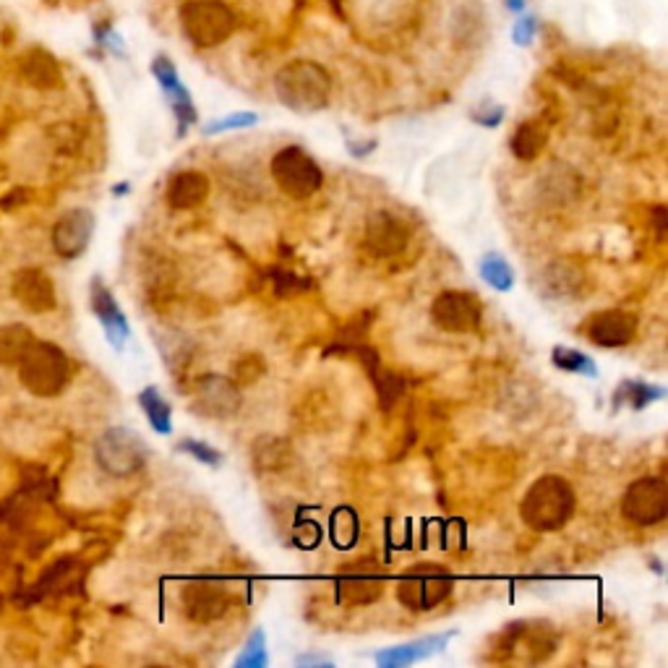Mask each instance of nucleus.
Here are the masks:
<instances>
[{"label": "nucleus", "mask_w": 668, "mask_h": 668, "mask_svg": "<svg viewBox=\"0 0 668 668\" xmlns=\"http://www.w3.org/2000/svg\"><path fill=\"white\" fill-rule=\"evenodd\" d=\"M577 496L567 478L541 476L525 491L520 502V517L535 533H556L572 520Z\"/></svg>", "instance_id": "f257e3e1"}, {"label": "nucleus", "mask_w": 668, "mask_h": 668, "mask_svg": "<svg viewBox=\"0 0 668 668\" xmlns=\"http://www.w3.org/2000/svg\"><path fill=\"white\" fill-rule=\"evenodd\" d=\"M275 94L293 113H319L332 97V76L316 61H290L275 74Z\"/></svg>", "instance_id": "f03ea898"}, {"label": "nucleus", "mask_w": 668, "mask_h": 668, "mask_svg": "<svg viewBox=\"0 0 668 668\" xmlns=\"http://www.w3.org/2000/svg\"><path fill=\"white\" fill-rule=\"evenodd\" d=\"M16 366L22 385L37 398H55L66 389L71 379V363L66 353L53 342L31 340Z\"/></svg>", "instance_id": "7ed1b4c3"}, {"label": "nucleus", "mask_w": 668, "mask_h": 668, "mask_svg": "<svg viewBox=\"0 0 668 668\" xmlns=\"http://www.w3.org/2000/svg\"><path fill=\"white\" fill-rule=\"evenodd\" d=\"M238 22L223 0H188L180 5V29L197 48H217L228 42Z\"/></svg>", "instance_id": "20e7f679"}, {"label": "nucleus", "mask_w": 668, "mask_h": 668, "mask_svg": "<svg viewBox=\"0 0 668 668\" xmlns=\"http://www.w3.org/2000/svg\"><path fill=\"white\" fill-rule=\"evenodd\" d=\"M452 585H455V577L444 567L433 562H420L400 575L398 598L411 612H431L450 598Z\"/></svg>", "instance_id": "39448f33"}, {"label": "nucleus", "mask_w": 668, "mask_h": 668, "mask_svg": "<svg viewBox=\"0 0 668 668\" xmlns=\"http://www.w3.org/2000/svg\"><path fill=\"white\" fill-rule=\"evenodd\" d=\"M269 173L285 197L303 201L311 199L324 184V173L306 149L301 147H282L269 162Z\"/></svg>", "instance_id": "423d86ee"}, {"label": "nucleus", "mask_w": 668, "mask_h": 668, "mask_svg": "<svg viewBox=\"0 0 668 668\" xmlns=\"http://www.w3.org/2000/svg\"><path fill=\"white\" fill-rule=\"evenodd\" d=\"M97 465L113 478H128L147 465V441L134 428H108L94 444Z\"/></svg>", "instance_id": "0eeeda50"}, {"label": "nucleus", "mask_w": 668, "mask_h": 668, "mask_svg": "<svg viewBox=\"0 0 668 668\" xmlns=\"http://www.w3.org/2000/svg\"><path fill=\"white\" fill-rule=\"evenodd\" d=\"M499 660L541 664L556 651V632L546 621H515L499 634Z\"/></svg>", "instance_id": "6e6552de"}, {"label": "nucleus", "mask_w": 668, "mask_h": 668, "mask_svg": "<svg viewBox=\"0 0 668 668\" xmlns=\"http://www.w3.org/2000/svg\"><path fill=\"white\" fill-rule=\"evenodd\" d=\"M621 517L638 528L664 522L668 517V486L660 476H642L621 496Z\"/></svg>", "instance_id": "1a4fd4ad"}, {"label": "nucleus", "mask_w": 668, "mask_h": 668, "mask_svg": "<svg viewBox=\"0 0 668 668\" xmlns=\"http://www.w3.org/2000/svg\"><path fill=\"white\" fill-rule=\"evenodd\" d=\"M431 319L444 332L472 335L483 322V303L468 290H444L433 298Z\"/></svg>", "instance_id": "9d476101"}, {"label": "nucleus", "mask_w": 668, "mask_h": 668, "mask_svg": "<svg viewBox=\"0 0 668 668\" xmlns=\"http://www.w3.org/2000/svg\"><path fill=\"white\" fill-rule=\"evenodd\" d=\"M191 411L201 418H232L241 411V389H238L236 379L219 374L201 376L191 387Z\"/></svg>", "instance_id": "9b49d317"}, {"label": "nucleus", "mask_w": 668, "mask_h": 668, "mask_svg": "<svg viewBox=\"0 0 668 668\" xmlns=\"http://www.w3.org/2000/svg\"><path fill=\"white\" fill-rule=\"evenodd\" d=\"M337 598L345 606H368L385 593L387 575L376 559H358L337 575Z\"/></svg>", "instance_id": "f8f14e48"}, {"label": "nucleus", "mask_w": 668, "mask_h": 668, "mask_svg": "<svg viewBox=\"0 0 668 668\" xmlns=\"http://www.w3.org/2000/svg\"><path fill=\"white\" fill-rule=\"evenodd\" d=\"M232 603V593L219 582L210 580H191L180 588V606L184 614L197 625H210L219 616L228 614Z\"/></svg>", "instance_id": "ddd939ff"}, {"label": "nucleus", "mask_w": 668, "mask_h": 668, "mask_svg": "<svg viewBox=\"0 0 668 668\" xmlns=\"http://www.w3.org/2000/svg\"><path fill=\"white\" fill-rule=\"evenodd\" d=\"M580 332L598 348H625L638 337V316L625 308L595 311L588 322H582Z\"/></svg>", "instance_id": "4468645a"}, {"label": "nucleus", "mask_w": 668, "mask_h": 668, "mask_svg": "<svg viewBox=\"0 0 668 668\" xmlns=\"http://www.w3.org/2000/svg\"><path fill=\"white\" fill-rule=\"evenodd\" d=\"M152 74L162 87V92H165L167 102H171L175 121H178V136H186L188 128L199 121V113L191 100V92L184 87V81H180V76H178V68H175V63L167 55L154 58Z\"/></svg>", "instance_id": "2eb2a0df"}, {"label": "nucleus", "mask_w": 668, "mask_h": 668, "mask_svg": "<svg viewBox=\"0 0 668 668\" xmlns=\"http://www.w3.org/2000/svg\"><path fill=\"white\" fill-rule=\"evenodd\" d=\"M407 241H411V230L405 228L400 217L392 212H374L366 223V249L371 256L387 259L398 256L405 251Z\"/></svg>", "instance_id": "dca6fc26"}, {"label": "nucleus", "mask_w": 668, "mask_h": 668, "mask_svg": "<svg viewBox=\"0 0 668 668\" xmlns=\"http://www.w3.org/2000/svg\"><path fill=\"white\" fill-rule=\"evenodd\" d=\"M94 236V214L89 210H68L53 228V245L58 256L76 259L87 251Z\"/></svg>", "instance_id": "f3484780"}, {"label": "nucleus", "mask_w": 668, "mask_h": 668, "mask_svg": "<svg viewBox=\"0 0 668 668\" xmlns=\"http://www.w3.org/2000/svg\"><path fill=\"white\" fill-rule=\"evenodd\" d=\"M89 303H92L94 316L100 319L102 329H105L110 345L121 350L123 345H126L128 335H131V327H128V319L121 311L118 301H115L113 293H110V288L100 280V277H94L92 285H89Z\"/></svg>", "instance_id": "a211bd4d"}, {"label": "nucleus", "mask_w": 668, "mask_h": 668, "mask_svg": "<svg viewBox=\"0 0 668 668\" xmlns=\"http://www.w3.org/2000/svg\"><path fill=\"white\" fill-rule=\"evenodd\" d=\"M457 632H439V634H426V638L402 642V645L385 647L374 655L376 666L381 668H407L418 660L431 658V655L441 653L446 647V642L455 638Z\"/></svg>", "instance_id": "6ab92c4d"}, {"label": "nucleus", "mask_w": 668, "mask_h": 668, "mask_svg": "<svg viewBox=\"0 0 668 668\" xmlns=\"http://www.w3.org/2000/svg\"><path fill=\"white\" fill-rule=\"evenodd\" d=\"M210 191H212L210 175H204L201 171H184L171 178L165 199L175 212H188L204 204Z\"/></svg>", "instance_id": "aec40b11"}, {"label": "nucleus", "mask_w": 668, "mask_h": 668, "mask_svg": "<svg viewBox=\"0 0 668 668\" xmlns=\"http://www.w3.org/2000/svg\"><path fill=\"white\" fill-rule=\"evenodd\" d=\"M582 285H585V267H582L577 259H554V262L541 272L543 295L549 298L580 295Z\"/></svg>", "instance_id": "412c9836"}, {"label": "nucleus", "mask_w": 668, "mask_h": 668, "mask_svg": "<svg viewBox=\"0 0 668 668\" xmlns=\"http://www.w3.org/2000/svg\"><path fill=\"white\" fill-rule=\"evenodd\" d=\"M16 298L24 303L29 311H50L55 306V285L45 275L42 269H24L14 282Z\"/></svg>", "instance_id": "4be33fe9"}, {"label": "nucleus", "mask_w": 668, "mask_h": 668, "mask_svg": "<svg viewBox=\"0 0 668 668\" xmlns=\"http://www.w3.org/2000/svg\"><path fill=\"white\" fill-rule=\"evenodd\" d=\"M546 144H549V126L541 118L520 123L509 139L512 154L522 162H533L541 157V152L546 149Z\"/></svg>", "instance_id": "5701e85b"}, {"label": "nucleus", "mask_w": 668, "mask_h": 668, "mask_svg": "<svg viewBox=\"0 0 668 668\" xmlns=\"http://www.w3.org/2000/svg\"><path fill=\"white\" fill-rule=\"evenodd\" d=\"M355 353H358V358L366 363L368 374H371V381H374L376 392H379L381 407H389V405H392V402H398L400 394H402V389H405V385H402L400 376H394L392 371H387V368L381 366L379 353H374L371 348H355Z\"/></svg>", "instance_id": "b1692460"}, {"label": "nucleus", "mask_w": 668, "mask_h": 668, "mask_svg": "<svg viewBox=\"0 0 668 668\" xmlns=\"http://www.w3.org/2000/svg\"><path fill=\"white\" fill-rule=\"evenodd\" d=\"M666 398V387L651 385V381H621L614 392V411L619 407H632V411H645L653 402Z\"/></svg>", "instance_id": "393cba45"}, {"label": "nucleus", "mask_w": 668, "mask_h": 668, "mask_svg": "<svg viewBox=\"0 0 668 668\" xmlns=\"http://www.w3.org/2000/svg\"><path fill=\"white\" fill-rule=\"evenodd\" d=\"M139 405H141V411L147 413L149 426H152L157 433H162V437H171V433H173V407H171V402L162 398L160 389L157 387L141 389Z\"/></svg>", "instance_id": "a878e982"}, {"label": "nucleus", "mask_w": 668, "mask_h": 668, "mask_svg": "<svg viewBox=\"0 0 668 668\" xmlns=\"http://www.w3.org/2000/svg\"><path fill=\"white\" fill-rule=\"evenodd\" d=\"M31 340H35V335H31L27 327H22V324L0 327V363H3V366H16Z\"/></svg>", "instance_id": "bb28decb"}, {"label": "nucleus", "mask_w": 668, "mask_h": 668, "mask_svg": "<svg viewBox=\"0 0 668 668\" xmlns=\"http://www.w3.org/2000/svg\"><path fill=\"white\" fill-rule=\"evenodd\" d=\"M551 361H554V366L559 368V371L588 376V379H595V376H598V366H595V361L577 348L556 345L554 350H551Z\"/></svg>", "instance_id": "cd10ccee"}, {"label": "nucleus", "mask_w": 668, "mask_h": 668, "mask_svg": "<svg viewBox=\"0 0 668 668\" xmlns=\"http://www.w3.org/2000/svg\"><path fill=\"white\" fill-rule=\"evenodd\" d=\"M478 269H481L486 285H491L499 293H507V290L515 288V269H512V264L502 254H494V251L486 254Z\"/></svg>", "instance_id": "c85d7f7f"}, {"label": "nucleus", "mask_w": 668, "mask_h": 668, "mask_svg": "<svg viewBox=\"0 0 668 668\" xmlns=\"http://www.w3.org/2000/svg\"><path fill=\"white\" fill-rule=\"evenodd\" d=\"M236 668H267L269 666V653H267V634L259 627L249 634L241 655L236 658Z\"/></svg>", "instance_id": "c756f323"}, {"label": "nucleus", "mask_w": 668, "mask_h": 668, "mask_svg": "<svg viewBox=\"0 0 668 668\" xmlns=\"http://www.w3.org/2000/svg\"><path fill=\"white\" fill-rule=\"evenodd\" d=\"M178 452H184V455H191L193 459H197V463L210 465V468H219V465H223V452L214 450V446L204 444V441H199V439H180Z\"/></svg>", "instance_id": "7c9ffc66"}, {"label": "nucleus", "mask_w": 668, "mask_h": 668, "mask_svg": "<svg viewBox=\"0 0 668 668\" xmlns=\"http://www.w3.org/2000/svg\"><path fill=\"white\" fill-rule=\"evenodd\" d=\"M256 121H259L256 113H232V115H225V118L210 123V126L204 128V134L217 136V134H225V131H241V128L256 126Z\"/></svg>", "instance_id": "2f4dec72"}, {"label": "nucleus", "mask_w": 668, "mask_h": 668, "mask_svg": "<svg viewBox=\"0 0 668 668\" xmlns=\"http://www.w3.org/2000/svg\"><path fill=\"white\" fill-rule=\"evenodd\" d=\"M262 374H264V363H262V358H259V355H243V358L238 361L236 376H238V381H241V385L256 381Z\"/></svg>", "instance_id": "473e14b6"}, {"label": "nucleus", "mask_w": 668, "mask_h": 668, "mask_svg": "<svg viewBox=\"0 0 668 668\" xmlns=\"http://www.w3.org/2000/svg\"><path fill=\"white\" fill-rule=\"evenodd\" d=\"M535 16L530 14H522L520 22L515 24V35H512V40H515V45H520V48H528L530 42L535 40Z\"/></svg>", "instance_id": "72a5a7b5"}, {"label": "nucleus", "mask_w": 668, "mask_h": 668, "mask_svg": "<svg viewBox=\"0 0 668 668\" xmlns=\"http://www.w3.org/2000/svg\"><path fill=\"white\" fill-rule=\"evenodd\" d=\"M472 121L481 123V126H486V128H496L499 123L504 121V108L502 105L481 108L478 113H472Z\"/></svg>", "instance_id": "f704fd0d"}, {"label": "nucleus", "mask_w": 668, "mask_h": 668, "mask_svg": "<svg viewBox=\"0 0 668 668\" xmlns=\"http://www.w3.org/2000/svg\"><path fill=\"white\" fill-rule=\"evenodd\" d=\"M348 149L353 157H366V154H371L376 149V141L368 139V141H348Z\"/></svg>", "instance_id": "c9c22d12"}, {"label": "nucleus", "mask_w": 668, "mask_h": 668, "mask_svg": "<svg viewBox=\"0 0 668 668\" xmlns=\"http://www.w3.org/2000/svg\"><path fill=\"white\" fill-rule=\"evenodd\" d=\"M298 666H324V668H329V666H332V660L319 658V655H301V658H298Z\"/></svg>", "instance_id": "e433bc0d"}, {"label": "nucleus", "mask_w": 668, "mask_h": 668, "mask_svg": "<svg viewBox=\"0 0 668 668\" xmlns=\"http://www.w3.org/2000/svg\"><path fill=\"white\" fill-rule=\"evenodd\" d=\"M507 5L515 11V14H522L525 11V0H507Z\"/></svg>", "instance_id": "4c0bfd02"}, {"label": "nucleus", "mask_w": 668, "mask_h": 668, "mask_svg": "<svg viewBox=\"0 0 668 668\" xmlns=\"http://www.w3.org/2000/svg\"><path fill=\"white\" fill-rule=\"evenodd\" d=\"M115 193H128V184H121V186H115Z\"/></svg>", "instance_id": "58836bf2"}]
</instances>
